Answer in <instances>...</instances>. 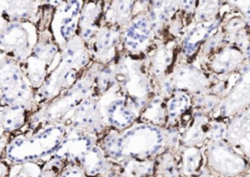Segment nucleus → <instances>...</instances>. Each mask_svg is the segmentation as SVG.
<instances>
[{
    "mask_svg": "<svg viewBox=\"0 0 250 177\" xmlns=\"http://www.w3.org/2000/svg\"><path fill=\"white\" fill-rule=\"evenodd\" d=\"M98 144L112 162L124 158L154 159L167 150L163 127L139 121L121 131L107 129Z\"/></svg>",
    "mask_w": 250,
    "mask_h": 177,
    "instance_id": "nucleus-1",
    "label": "nucleus"
},
{
    "mask_svg": "<svg viewBox=\"0 0 250 177\" xmlns=\"http://www.w3.org/2000/svg\"><path fill=\"white\" fill-rule=\"evenodd\" d=\"M66 129L63 123H54L31 133H19L9 141L4 159L10 164L46 161L59 147Z\"/></svg>",
    "mask_w": 250,
    "mask_h": 177,
    "instance_id": "nucleus-2",
    "label": "nucleus"
},
{
    "mask_svg": "<svg viewBox=\"0 0 250 177\" xmlns=\"http://www.w3.org/2000/svg\"><path fill=\"white\" fill-rule=\"evenodd\" d=\"M89 96H94V85L88 66L68 89L34 111L20 133H31L49 124L62 123L78 104Z\"/></svg>",
    "mask_w": 250,
    "mask_h": 177,
    "instance_id": "nucleus-3",
    "label": "nucleus"
},
{
    "mask_svg": "<svg viewBox=\"0 0 250 177\" xmlns=\"http://www.w3.org/2000/svg\"><path fill=\"white\" fill-rule=\"evenodd\" d=\"M111 65L120 89L143 109L155 95L146 56H134L121 51Z\"/></svg>",
    "mask_w": 250,
    "mask_h": 177,
    "instance_id": "nucleus-4",
    "label": "nucleus"
},
{
    "mask_svg": "<svg viewBox=\"0 0 250 177\" xmlns=\"http://www.w3.org/2000/svg\"><path fill=\"white\" fill-rule=\"evenodd\" d=\"M60 51V47L53 39L50 27L39 30L36 44L21 65L25 76L35 90L40 87L48 73L58 64Z\"/></svg>",
    "mask_w": 250,
    "mask_h": 177,
    "instance_id": "nucleus-5",
    "label": "nucleus"
},
{
    "mask_svg": "<svg viewBox=\"0 0 250 177\" xmlns=\"http://www.w3.org/2000/svg\"><path fill=\"white\" fill-rule=\"evenodd\" d=\"M100 110L108 129L124 130L138 121L142 108L115 84L98 98Z\"/></svg>",
    "mask_w": 250,
    "mask_h": 177,
    "instance_id": "nucleus-6",
    "label": "nucleus"
},
{
    "mask_svg": "<svg viewBox=\"0 0 250 177\" xmlns=\"http://www.w3.org/2000/svg\"><path fill=\"white\" fill-rule=\"evenodd\" d=\"M201 149L205 166L221 177H236L250 167L247 158L226 139L207 141Z\"/></svg>",
    "mask_w": 250,
    "mask_h": 177,
    "instance_id": "nucleus-7",
    "label": "nucleus"
},
{
    "mask_svg": "<svg viewBox=\"0 0 250 177\" xmlns=\"http://www.w3.org/2000/svg\"><path fill=\"white\" fill-rule=\"evenodd\" d=\"M39 29L31 22H8L0 33V52L23 64L38 40Z\"/></svg>",
    "mask_w": 250,
    "mask_h": 177,
    "instance_id": "nucleus-8",
    "label": "nucleus"
},
{
    "mask_svg": "<svg viewBox=\"0 0 250 177\" xmlns=\"http://www.w3.org/2000/svg\"><path fill=\"white\" fill-rule=\"evenodd\" d=\"M82 73V71L59 58L56 66L48 73L40 87L35 90L34 111L68 89Z\"/></svg>",
    "mask_w": 250,
    "mask_h": 177,
    "instance_id": "nucleus-9",
    "label": "nucleus"
},
{
    "mask_svg": "<svg viewBox=\"0 0 250 177\" xmlns=\"http://www.w3.org/2000/svg\"><path fill=\"white\" fill-rule=\"evenodd\" d=\"M155 38L146 13H139L122 29V51L134 56H146L154 47Z\"/></svg>",
    "mask_w": 250,
    "mask_h": 177,
    "instance_id": "nucleus-10",
    "label": "nucleus"
},
{
    "mask_svg": "<svg viewBox=\"0 0 250 177\" xmlns=\"http://www.w3.org/2000/svg\"><path fill=\"white\" fill-rule=\"evenodd\" d=\"M174 93L182 91L191 96L200 95L209 92L213 79L208 73L193 63H188L180 60L167 74Z\"/></svg>",
    "mask_w": 250,
    "mask_h": 177,
    "instance_id": "nucleus-11",
    "label": "nucleus"
},
{
    "mask_svg": "<svg viewBox=\"0 0 250 177\" xmlns=\"http://www.w3.org/2000/svg\"><path fill=\"white\" fill-rule=\"evenodd\" d=\"M83 2L84 0H63L54 8L49 27L60 49L77 34Z\"/></svg>",
    "mask_w": 250,
    "mask_h": 177,
    "instance_id": "nucleus-12",
    "label": "nucleus"
},
{
    "mask_svg": "<svg viewBox=\"0 0 250 177\" xmlns=\"http://www.w3.org/2000/svg\"><path fill=\"white\" fill-rule=\"evenodd\" d=\"M250 105V63L246 62L238 71V76L222 99L217 109L210 114L214 119H229Z\"/></svg>",
    "mask_w": 250,
    "mask_h": 177,
    "instance_id": "nucleus-13",
    "label": "nucleus"
},
{
    "mask_svg": "<svg viewBox=\"0 0 250 177\" xmlns=\"http://www.w3.org/2000/svg\"><path fill=\"white\" fill-rule=\"evenodd\" d=\"M62 123L91 132L99 137L108 129L103 118L99 100L96 96H89L82 100Z\"/></svg>",
    "mask_w": 250,
    "mask_h": 177,
    "instance_id": "nucleus-14",
    "label": "nucleus"
},
{
    "mask_svg": "<svg viewBox=\"0 0 250 177\" xmlns=\"http://www.w3.org/2000/svg\"><path fill=\"white\" fill-rule=\"evenodd\" d=\"M122 29L104 23L87 44L93 62L110 65L122 51Z\"/></svg>",
    "mask_w": 250,
    "mask_h": 177,
    "instance_id": "nucleus-15",
    "label": "nucleus"
},
{
    "mask_svg": "<svg viewBox=\"0 0 250 177\" xmlns=\"http://www.w3.org/2000/svg\"><path fill=\"white\" fill-rule=\"evenodd\" d=\"M100 137L91 132L67 126L64 137L52 156L65 163H79L81 157L95 145Z\"/></svg>",
    "mask_w": 250,
    "mask_h": 177,
    "instance_id": "nucleus-16",
    "label": "nucleus"
},
{
    "mask_svg": "<svg viewBox=\"0 0 250 177\" xmlns=\"http://www.w3.org/2000/svg\"><path fill=\"white\" fill-rule=\"evenodd\" d=\"M245 61V55L241 49L231 44H225L198 66L212 79H219L239 70Z\"/></svg>",
    "mask_w": 250,
    "mask_h": 177,
    "instance_id": "nucleus-17",
    "label": "nucleus"
},
{
    "mask_svg": "<svg viewBox=\"0 0 250 177\" xmlns=\"http://www.w3.org/2000/svg\"><path fill=\"white\" fill-rule=\"evenodd\" d=\"M222 20L217 16L209 21L196 22L185 31L180 42L179 59L192 63L202 44L220 29Z\"/></svg>",
    "mask_w": 250,
    "mask_h": 177,
    "instance_id": "nucleus-18",
    "label": "nucleus"
},
{
    "mask_svg": "<svg viewBox=\"0 0 250 177\" xmlns=\"http://www.w3.org/2000/svg\"><path fill=\"white\" fill-rule=\"evenodd\" d=\"M43 9V0H0V20L6 22H31L38 26Z\"/></svg>",
    "mask_w": 250,
    "mask_h": 177,
    "instance_id": "nucleus-19",
    "label": "nucleus"
},
{
    "mask_svg": "<svg viewBox=\"0 0 250 177\" xmlns=\"http://www.w3.org/2000/svg\"><path fill=\"white\" fill-rule=\"evenodd\" d=\"M177 50L178 42L172 39L156 44L146 55L148 71L153 82L172 71L180 54H177Z\"/></svg>",
    "mask_w": 250,
    "mask_h": 177,
    "instance_id": "nucleus-20",
    "label": "nucleus"
},
{
    "mask_svg": "<svg viewBox=\"0 0 250 177\" xmlns=\"http://www.w3.org/2000/svg\"><path fill=\"white\" fill-rule=\"evenodd\" d=\"M103 24V0H84L79 17L77 35H79L85 43L88 44Z\"/></svg>",
    "mask_w": 250,
    "mask_h": 177,
    "instance_id": "nucleus-21",
    "label": "nucleus"
},
{
    "mask_svg": "<svg viewBox=\"0 0 250 177\" xmlns=\"http://www.w3.org/2000/svg\"><path fill=\"white\" fill-rule=\"evenodd\" d=\"M209 114L193 111L187 125L181 130V147H202L209 139Z\"/></svg>",
    "mask_w": 250,
    "mask_h": 177,
    "instance_id": "nucleus-22",
    "label": "nucleus"
},
{
    "mask_svg": "<svg viewBox=\"0 0 250 177\" xmlns=\"http://www.w3.org/2000/svg\"><path fill=\"white\" fill-rule=\"evenodd\" d=\"M179 11L177 0H152L146 15L149 19L155 37H160L162 31L167 27L171 20Z\"/></svg>",
    "mask_w": 250,
    "mask_h": 177,
    "instance_id": "nucleus-23",
    "label": "nucleus"
},
{
    "mask_svg": "<svg viewBox=\"0 0 250 177\" xmlns=\"http://www.w3.org/2000/svg\"><path fill=\"white\" fill-rule=\"evenodd\" d=\"M227 44H231L242 51L250 42V24L243 16H232L227 18L220 26Z\"/></svg>",
    "mask_w": 250,
    "mask_h": 177,
    "instance_id": "nucleus-24",
    "label": "nucleus"
},
{
    "mask_svg": "<svg viewBox=\"0 0 250 177\" xmlns=\"http://www.w3.org/2000/svg\"><path fill=\"white\" fill-rule=\"evenodd\" d=\"M78 164L88 177H104L113 167V162L107 158L99 144L92 147Z\"/></svg>",
    "mask_w": 250,
    "mask_h": 177,
    "instance_id": "nucleus-25",
    "label": "nucleus"
},
{
    "mask_svg": "<svg viewBox=\"0 0 250 177\" xmlns=\"http://www.w3.org/2000/svg\"><path fill=\"white\" fill-rule=\"evenodd\" d=\"M136 0H111L104 7V23L123 29L134 16Z\"/></svg>",
    "mask_w": 250,
    "mask_h": 177,
    "instance_id": "nucleus-26",
    "label": "nucleus"
},
{
    "mask_svg": "<svg viewBox=\"0 0 250 177\" xmlns=\"http://www.w3.org/2000/svg\"><path fill=\"white\" fill-rule=\"evenodd\" d=\"M32 110L24 106H13L0 110V136L21 132L27 123Z\"/></svg>",
    "mask_w": 250,
    "mask_h": 177,
    "instance_id": "nucleus-27",
    "label": "nucleus"
},
{
    "mask_svg": "<svg viewBox=\"0 0 250 177\" xmlns=\"http://www.w3.org/2000/svg\"><path fill=\"white\" fill-rule=\"evenodd\" d=\"M154 169V159L124 158L113 162V170L119 177H151Z\"/></svg>",
    "mask_w": 250,
    "mask_h": 177,
    "instance_id": "nucleus-28",
    "label": "nucleus"
},
{
    "mask_svg": "<svg viewBox=\"0 0 250 177\" xmlns=\"http://www.w3.org/2000/svg\"><path fill=\"white\" fill-rule=\"evenodd\" d=\"M27 80L21 64L5 55L0 57V90L17 87Z\"/></svg>",
    "mask_w": 250,
    "mask_h": 177,
    "instance_id": "nucleus-29",
    "label": "nucleus"
},
{
    "mask_svg": "<svg viewBox=\"0 0 250 177\" xmlns=\"http://www.w3.org/2000/svg\"><path fill=\"white\" fill-rule=\"evenodd\" d=\"M179 165L183 177H195L205 165L204 155L200 147H181Z\"/></svg>",
    "mask_w": 250,
    "mask_h": 177,
    "instance_id": "nucleus-30",
    "label": "nucleus"
},
{
    "mask_svg": "<svg viewBox=\"0 0 250 177\" xmlns=\"http://www.w3.org/2000/svg\"><path fill=\"white\" fill-rule=\"evenodd\" d=\"M89 68L93 75L94 96L99 98L117 84L116 74L111 64L103 65L92 61Z\"/></svg>",
    "mask_w": 250,
    "mask_h": 177,
    "instance_id": "nucleus-31",
    "label": "nucleus"
},
{
    "mask_svg": "<svg viewBox=\"0 0 250 177\" xmlns=\"http://www.w3.org/2000/svg\"><path fill=\"white\" fill-rule=\"evenodd\" d=\"M191 95L177 91L166 100L167 121L165 126H178L181 118L191 109ZM164 126V127H165Z\"/></svg>",
    "mask_w": 250,
    "mask_h": 177,
    "instance_id": "nucleus-32",
    "label": "nucleus"
},
{
    "mask_svg": "<svg viewBox=\"0 0 250 177\" xmlns=\"http://www.w3.org/2000/svg\"><path fill=\"white\" fill-rule=\"evenodd\" d=\"M138 121L164 127L167 121L166 100L159 95L152 96L142 109Z\"/></svg>",
    "mask_w": 250,
    "mask_h": 177,
    "instance_id": "nucleus-33",
    "label": "nucleus"
},
{
    "mask_svg": "<svg viewBox=\"0 0 250 177\" xmlns=\"http://www.w3.org/2000/svg\"><path fill=\"white\" fill-rule=\"evenodd\" d=\"M153 177H183L179 165V153L165 150L154 158Z\"/></svg>",
    "mask_w": 250,
    "mask_h": 177,
    "instance_id": "nucleus-34",
    "label": "nucleus"
},
{
    "mask_svg": "<svg viewBox=\"0 0 250 177\" xmlns=\"http://www.w3.org/2000/svg\"><path fill=\"white\" fill-rule=\"evenodd\" d=\"M250 131V105L228 119L226 140L232 146L237 140Z\"/></svg>",
    "mask_w": 250,
    "mask_h": 177,
    "instance_id": "nucleus-35",
    "label": "nucleus"
},
{
    "mask_svg": "<svg viewBox=\"0 0 250 177\" xmlns=\"http://www.w3.org/2000/svg\"><path fill=\"white\" fill-rule=\"evenodd\" d=\"M221 101V97L211 92H207L200 95H194L191 96V109L193 111H200L210 115L220 105Z\"/></svg>",
    "mask_w": 250,
    "mask_h": 177,
    "instance_id": "nucleus-36",
    "label": "nucleus"
},
{
    "mask_svg": "<svg viewBox=\"0 0 250 177\" xmlns=\"http://www.w3.org/2000/svg\"><path fill=\"white\" fill-rule=\"evenodd\" d=\"M222 0H197L194 12L196 22L209 21L218 16Z\"/></svg>",
    "mask_w": 250,
    "mask_h": 177,
    "instance_id": "nucleus-37",
    "label": "nucleus"
},
{
    "mask_svg": "<svg viewBox=\"0 0 250 177\" xmlns=\"http://www.w3.org/2000/svg\"><path fill=\"white\" fill-rule=\"evenodd\" d=\"M45 161L11 164L7 177H37Z\"/></svg>",
    "mask_w": 250,
    "mask_h": 177,
    "instance_id": "nucleus-38",
    "label": "nucleus"
},
{
    "mask_svg": "<svg viewBox=\"0 0 250 177\" xmlns=\"http://www.w3.org/2000/svg\"><path fill=\"white\" fill-rule=\"evenodd\" d=\"M65 164L63 160L51 156L43 163L37 177H58Z\"/></svg>",
    "mask_w": 250,
    "mask_h": 177,
    "instance_id": "nucleus-39",
    "label": "nucleus"
},
{
    "mask_svg": "<svg viewBox=\"0 0 250 177\" xmlns=\"http://www.w3.org/2000/svg\"><path fill=\"white\" fill-rule=\"evenodd\" d=\"M58 177H88L77 163H66Z\"/></svg>",
    "mask_w": 250,
    "mask_h": 177,
    "instance_id": "nucleus-40",
    "label": "nucleus"
},
{
    "mask_svg": "<svg viewBox=\"0 0 250 177\" xmlns=\"http://www.w3.org/2000/svg\"><path fill=\"white\" fill-rule=\"evenodd\" d=\"M179 11L184 14H194L197 0H177Z\"/></svg>",
    "mask_w": 250,
    "mask_h": 177,
    "instance_id": "nucleus-41",
    "label": "nucleus"
},
{
    "mask_svg": "<svg viewBox=\"0 0 250 177\" xmlns=\"http://www.w3.org/2000/svg\"><path fill=\"white\" fill-rule=\"evenodd\" d=\"M11 134L8 133H4L3 135L0 136V160L4 158V153H5V149L9 143V141L11 140Z\"/></svg>",
    "mask_w": 250,
    "mask_h": 177,
    "instance_id": "nucleus-42",
    "label": "nucleus"
},
{
    "mask_svg": "<svg viewBox=\"0 0 250 177\" xmlns=\"http://www.w3.org/2000/svg\"><path fill=\"white\" fill-rule=\"evenodd\" d=\"M11 164L7 162L4 158L0 160V177H7L10 171Z\"/></svg>",
    "mask_w": 250,
    "mask_h": 177,
    "instance_id": "nucleus-43",
    "label": "nucleus"
},
{
    "mask_svg": "<svg viewBox=\"0 0 250 177\" xmlns=\"http://www.w3.org/2000/svg\"><path fill=\"white\" fill-rule=\"evenodd\" d=\"M195 177H221L218 174L211 171L209 168H207L205 165L204 167L199 171V173Z\"/></svg>",
    "mask_w": 250,
    "mask_h": 177,
    "instance_id": "nucleus-44",
    "label": "nucleus"
},
{
    "mask_svg": "<svg viewBox=\"0 0 250 177\" xmlns=\"http://www.w3.org/2000/svg\"><path fill=\"white\" fill-rule=\"evenodd\" d=\"M152 0H136V4H135V9L137 7H141L142 9L147 10L149 4L151 3ZM135 11V10H134Z\"/></svg>",
    "mask_w": 250,
    "mask_h": 177,
    "instance_id": "nucleus-45",
    "label": "nucleus"
},
{
    "mask_svg": "<svg viewBox=\"0 0 250 177\" xmlns=\"http://www.w3.org/2000/svg\"><path fill=\"white\" fill-rule=\"evenodd\" d=\"M62 1H63V0H43V3H44V5H46V6L55 8V7H57L60 3H62Z\"/></svg>",
    "mask_w": 250,
    "mask_h": 177,
    "instance_id": "nucleus-46",
    "label": "nucleus"
},
{
    "mask_svg": "<svg viewBox=\"0 0 250 177\" xmlns=\"http://www.w3.org/2000/svg\"><path fill=\"white\" fill-rule=\"evenodd\" d=\"M244 55H245V60L246 62H249L250 63V42L249 44L247 45V47L244 49Z\"/></svg>",
    "mask_w": 250,
    "mask_h": 177,
    "instance_id": "nucleus-47",
    "label": "nucleus"
},
{
    "mask_svg": "<svg viewBox=\"0 0 250 177\" xmlns=\"http://www.w3.org/2000/svg\"><path fill=\"white\" fill-rule=\"evenodd\" d=\"M104 177H119V176H118V174L113 170V167H112V169H111L109 172H107Z\"/></svg>",
    "mask_w": 250,
    "mask_h": 177,
    "instance_id": "nucleus-48",
    "label": "nucleus"
},
{
    "mask_svg": "<svg viewBox=\"0 0 250 177\" xmlns=\"http://www.w3.org/2000/svg\"><path fill=\"white\" fill-rule=\"evenodd\" d=\"M236 177H250V167L245 172H243L242 174H240V175H238Z\"/></svg>",
    "mask_w": 250,
    "mask_h": 177,
    "instance_id": "nucleus-49",
    "label": "nucleus"
},
{
    "mask_svg": "<svg viewBox=\"0 0 250 177\" xmlns=\"http://www.w3.org/2000/svg\"><path fill=\"white\" fill-rule=\"evenodd\" d=\"M111 0H103V3H104V7H105Z\"/></svg>",
    "mask_w": 250,
    "mask_h": 177,
    "instance_id": "nucleus-50",
    "label": "nucleus"
},
{
    "mask_svg": "<svg viewBox=\"0 0 250 177\" xmlns=\"http://www.w3.org/2000/svg\"><path fill=\"white\" fill-rule=\"evenodd\" d=\"M3 55H4V54H3V53H1V52H0V57H1V56H3Z\"/></svg>",
    "mask_w": 250,
    "mask_h": 177,
    "instance_id": "nucleus-51",
    "label": "nucleus"
},
{
    "mask_svg": "<svg viewBox=\"0 0 250 177\" xmlns=\"http://www.w3.org/2000/svg\"><path fill=\"white\" fill-rule=\"evenodd\" d=\"M151 177H153V176H151Z\"/></svg>",
    "mask_w": 250,
    "mask_h": 177,
    "instance_id": "nucleus-52",
    "label": "nucleus"
}]
</instances>
